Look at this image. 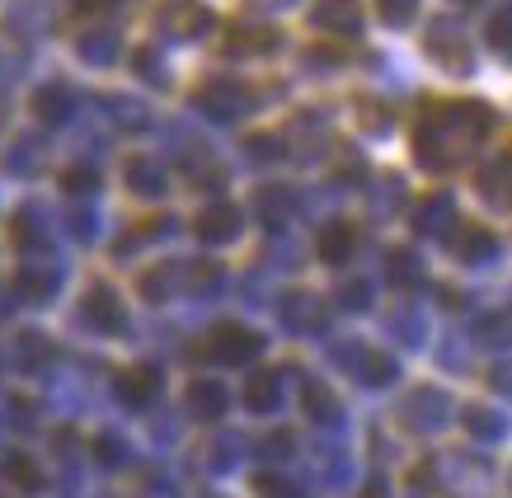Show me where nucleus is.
Instances as JSON below:
<instances>
[{"label": "nucleus", "mask_w": 512, "mask_h": 498, "mask_svg": "<svg viewBox=\"0 0 512 498\" xmlns=\"http://www.w3.org/2000/svg\"><path fill=\"white\" fill-rule=\"evenodd\" d=\"M428 47L442 57V66H451V71H470V43L451 29L447 19H437V29H433V38H428Z\"/></svg>", "instance_id": "nucleus-1"}, {"label": "nucleus", "mask_w": 512, "mask_h": 498, "mask_svg": "<svg viewBox=\"0 0 512 498\" xmlns=\"http://www.w3.org/2000/svg\"><path fill=\"white\" fill-rule=\"evenodd\" d=\"M315 24L329 33H357L362 10H357V0H315Z\"/></svg>", "instance_id": "nucleus-2"}, {"label": "nucleus", "mask_w": 512, "mask_h": 498, "mask_svg": "<svg viewBox=\"0 0 512 498\" xmlns=\"http://www.w3.org/2000/svg\"><path fill=\"white\" fill-rule=\"evenodd\" d=\"M217 348L221 353H226V358H249V353H259V339H254V334H245V329H235V325H226L217 334Z\"/></svg>", "instance_id": "nucleus-3"}, {"label": "nucleus", "mask_w": 512, "mask_h": 498, "mask_svg": "<svg viewBox=\"0 0 512 498\" xmlns=\"http://www.w3.org/2000/svg\"><path fill=\"white\" fill-rule=\"evenodd\" d=\"M348 249H353V231H343V226H329V231L320 235V254H325L329 264L348 259Z\"/></svg>", "instance_id": "nucleus-4"}, {"label": "nucleus", "mask_w": 512, "mask_h": 498, "mask_svg": "<svg viewBox=\"0 0 512 498\" xmlns=\"http://www.w3.org/2000/svg\"><path fill=\"white\" fill-rule=\"evenodd\" d=\"M193 409H198L202 419H217L221 409H226V395L217 386H193Z\"/></svg>", "instance_id": "nucleus-5"}, {"label": "nucleus", "mask_w": 512, "mask_h": 498, "mask_svg": "<svg viewBox=\"0 0 512 498\" xmlns=\"http://www.w3.org/2000/svg\"><path fill=\"white\" fill-rule=\"evenodd\" d=\"M489 43H494L498 52H512V15H498L494 24H489Z\"/></svg>", "instance_id": "nucleus-6"}, {"label": "nucleus", "mask_w": 512, "mask_h": 498, "mask_svg": "<svg viewBox=\"0 0 512 498\" xmlns=\"http://www.w3.org/2000/svg\"><path fill=\"white\" fill-rule=\"evenodd\" d=\"M273 390H278V386H273V376H259V381L249 386V405H254V409H268V405H273Z\"/></svg>", "instance_id": "nucleus-7"}, {"label": "nucleus", "mask_w": 512, "mask_h": 498, "mask_svg": "<svg viewBox=\"0 0 512 498\" xmlns=\"http://www.w3.org/2000/svg\"><path fill=\"white\" fill-rule=\"evenodd\" d=\"M381 15L390 24H404V19H414V0H381Z\"/></svg>", "instance_id": "nucleus-8"}]
</instances>
